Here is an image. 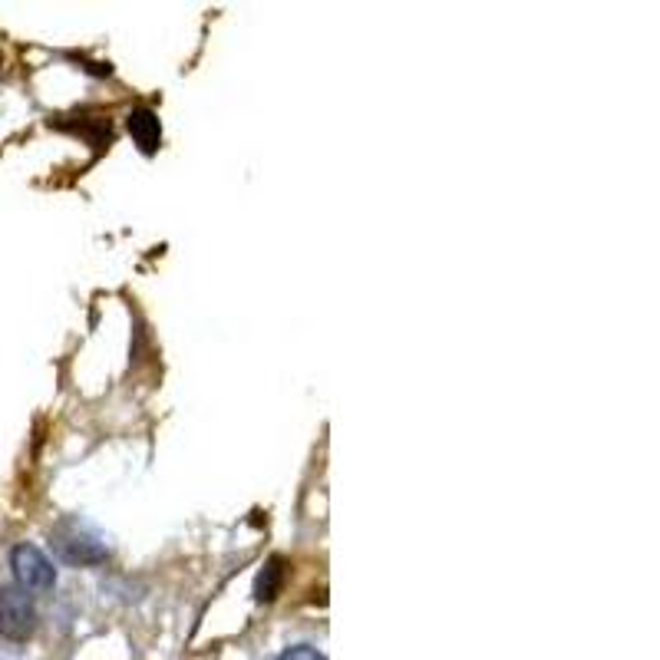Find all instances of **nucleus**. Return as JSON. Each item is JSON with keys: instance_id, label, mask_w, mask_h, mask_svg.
Segmentation results:
<instances>
[{"instance_id": "obj_3", "label": "nucleus", "mask_w": 660, "mask_h": 660, "mask_svg": "<svg viewBox=\"0 0 660 660\" xmlns=\"http://www.w3.org/2000/svg\"><path fill=\"white\" fill-rule=\"evenodd\" d=\"M10 571H14L17 585L24 591H50L57 585V568H53V561L30 542H20L10 548Z\"/></svg>"}, {"instance_id": "obj_5", "label": "nucleus", "mask_w": 660, "mask_h": 660, "mask_svg": "<svg viewBox=\"0 0 660 660\" xmlns=\"http://www.w3.org/2000/svg\"><path fill=\"white\" fill-rule=\"evenodd\" d=\"M284 575H288V568H284V558L281 555L271 558L268 565L258 571V578H255V601L268 604V601L278 598L281 588H284Z\"/></svg>"}, {"instance_id": "obj_1", "label": "nucleus", "mask_w": 660, "mask_h": 660, "mask_svg": "<svg viewBox=\"0 0 660 660\" xmlns=\"http://www.w3.org/2000/svg\"><path fill=\"white\" fill-rule=\"evenodd\" d=\"M50 545L66 565H103L109 558V545L103 532L80 515H66L50 528Z\"/></svg>"}, {"instance_id": "obj_2", "label": "nucleus", "mask_w": 660, "mask_h": 660, "mask_svg": "<svg viewBox=\"0 0 660 660\" xmlns=\"http://www.w3.org/2000/svg\"><path fill=\"white\" fill-rule=\"evenodd\" d=\"M37 631V604L33 594L20 585H4L0 588V637L14 644H24Z\"/></svg>"}, {"instance_id": "obj_6", "label": "nucleus", "mask_w": 660, "mask_h": 660, "mask_svg": "<svg viewBox=\"0 0 660 660\" xmlns=\"http://www.w3.org/2000/svg\"><path fill=\"white\" fill-rule=\"evenodd\" d=\"M278 660H327L321 651H314L311 644H294V647H288Z\"/></svg>"}, {"instance_id": "obj_4", "label": "nucleus", "mask_w": 660, "mask_h": 660, "mask_svg": "<svg viewBox=\"0 0 660 660\" xmlns=\"http://www.w3.org/2000/svg\"><path fill=\"white\" fill-rule=\"evenodd\" d=\"M126 126H129V136L136 139V146L146 152V156H152V152L159 149L162 142V123H159V113L149 106H139L132 109V113L126 116Z\"/></svg>"}]
</instances>
